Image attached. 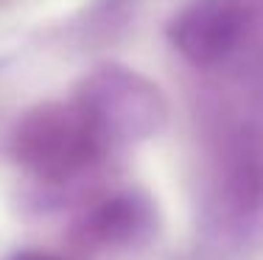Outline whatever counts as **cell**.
I'll return each mask as SVG.
<instances>
[{
  "mask_svg": "<svg viewBox=\"0 0 263 260\" xmlns=\"http://www.w3.org/2000/svg\"><path fill=\"white\" fill-rule=\"evenodd\" d=\"M104 137L76 101H48L28 109L9 137L11 157L48 182H65L84 173L98 159Z\"/></svg>",
  "mask_w": 263,
  "mask_h": 260,
  "instance_id": "6da1fadb",
  "label": "cell"
},
{
  "mask_svg": "<svg viewBox=\"0 0 263 260\" xmlns=\"http://www.w3.org/2000/svg\"><path fill=\"white\" fill-rule=\"evenodd\" d=\"M76 104L104 140H140L165 121L160 90L126 67H101L84 78Z\"/></svg>",
  "mask_w": 263,
  "mask_h": 260,
  "instance_id": "7a4b0ae2",
  "label": "cell"
},
{
  "mask_svg": "<svg viewBox=\"0 0 263 260\" xmlns=\"http://www.w3.org/2000/svg\"><path fill=\"white\" fill-rule=\"evenodd\" d=\"M247 28L243 0H191L168 23V42L187 65L208 70L233 56Z\"/></svg>",
  "mask_w": 263,
  "mask_h": 260,
  "instance_id": "3957f363",
  "label": "cell"
},
{
  "mask_svg": "<svg viewBox=\"0 0 263 260\" xmlns=\"http://www.w3.org/2000/svg\"><path fill=\"white\" fill-rule=\"evenodd\" d=\"M146 227V210L132 196H115V199L98 204L81 224V238L90 246H126L137 238V232Z\"/></svg>",
  "mask_w": 263,
  "mask_h": 260,
  "instance_id": "277c9868",
  "label": "cell"
},
{
  "mask_svg": "<svg viewBox=\"0 0 263 260\" xmlns=\"http://www.w3.org/2000/svg\"><path fill=\"white\" fill-rule=\"evenodd\" d=\"M11 260H59V257H51V255H42V252H23V255H14Z\"/></svg>",
  "mask_w": 263,
  "mask_h": 260,
  "instance_id": "5b68a950",
  "label": "cell"
}]
</instances>
